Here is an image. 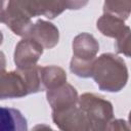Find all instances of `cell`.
<instances>
[{
	"label": "cell",
	"instance_id": "obj_1",
	"mask_svg": "<svg viewBox=\"0 0 131 131\" xmlns=\"http://www.w3.org/2000/svg\"><path fill=\"white\" fill-rule=\"evenodd\" d=\"M91 77L98 88L106 92H119L127 84L129 74L125 60L111 52L95 58Z\"/></svg>",
	"mask_w": 131,
	"mask_h": 131
},
{
	"label": "cell",
	"instance_id": "obj_2",
	"mask_svg": "<svg viewBox=\"0 0 131 131\" xmlns=\"http://www.w3.org/2000/svg\"><path fill=\"white\" fill-rule=\"evenodd\" d=\"M41 66L26 70L1 72V99L21 98L32 93L44 90L40 74Z\"/></svg>",
	"mask_w": 131,
	"mask_h": 131
},
{
	"label": "cell",
	"instance_id": "obj_3",
	"mask_svg": "<svg viewBox=\"0 0 131 131\" xmlns=\"http://www.w3.org/2000/svg\"><path fill=\"white\" fill-rule=\"evenodd\" d=\"M73 57L70 62V70L80 78L91 77L92 66L99 51L98 41L89 33H80L72 43Z\"/></svg>",
	"mask_w": 131,
	"mask_h": 131
},
{
	"label": "cell",
	"instance_id": "obj_4",
	"mask_svg": "<svg viewBox=\"0 0 131 131\" xmlns=\"http://www.w3.org/2000/svg\"><path fill=\"white\" fill-rule=\"evenodd\" d=\"M79 106L87 117L90 131H102L114 119L112 102L95 93L86 92L79 96Z\"/></svg>",
	"mask_w": 131,
	"mask_h": 131
},
{
	"label": "cell",
	"instance_id": "obj_5",
	"mask_svg": "<svg viewBox=\"0 0 131 131\" xmlns=\"http://www.w3.org/2000/svg\"><path fill=\"white\" fill-rule=\"evenodd\" d=\"M0 18L15 35L23 38L27 36L33 25L32 17L27 12L23 1H4L2 3Z\"/></svg>",
	"mask_w": 131,
	"mask_h": 131
},
{
	"label": "cell",
	"instance_id": "obj_6",
	"mask_svg": "<svg viewBox=\"0 0 131 131\" xmlns=\"http://www.w3.org/2000/svg\"><path fill=\"white\" fill-rule=\"evenodd\" d=\"M52 121L60 131H90L89 122L79 102L52 111Z\"/></svg>",
	"mask_w": 131,
	"mask_h": 131
},
{
	"label": "cell",
	"instance_id": "obj_7",
	"mask_svg": "<svg viewBox=\"0 0 131 131\" xmlns=\"http://www.w3.org/2000/svg\"><path fill=\"white\" fill-rule=\"evenodd\" d=\"M23 4L31 17L43 15L54 18L66 9H80L87 1H23Z\"/></svg>",
	"mask_w": 131,
	"mask_h": 131
},
{
	"label": "cell",
	"instance_id": "obj_8",
	"mask_svg": "<svg viewBox=\"0 0 131 131\" xmlns=\"http://www.w3.org/2000/svg\"><path fill=\"white\" fill-rule=\"evenodd\" d=\"M43 47L36 41L23 38L15 46L13 61L17 70H26L37 66V62L43 54Z\"/></svg>",
	"mask_w": 131,
	"mask_h": 131
},
{
	"label": "cell",
	"instance_id": "obj_9",
	"mask_svg": "<svg viewBox=\"0 0 131 131\" xmlns=\"http://www.w3.org/2000/svg\"><path fill=\"white\" fill-rule=\"evenodd\" d=\"M25 38L36 41L45 49H51L58 43L59 32L52 23L40 18L32 25Z\"/></svg>",
	"mask_w": 131,
	"mask_h": 131
},
{
	"label": "cell",
	"instance_id": "obj_10",
	"mask_svg": "<svg viewBox=\"0 0 131 131\" xmlns=\"http://www.w3.org/2000/svg\"><path fill=\"white\" fill-rule=\"evenodd\" d=\"M46 98L49 105L51 106V111L76 104L79 102V95L76 88L69 83H66L55 89L47 90Z\"/></svg>",
	"mask_w": 131,
	"mask_h": 131
},
{
	"label": "cell",
	"instance_id": "obj_11",
	"mask_svg": "<svg viewBox=\"0 0 131 131\" xmlns=\"http://www.w3.org/2000/svg\"><path fill=\"white\" fill-rule=\"evenodd\" d=\"M97 30L106 37L118 40L131 29L125 25V21L108 13H103L96 21Z\"/></svg>",
	"mask_w": 131,
	"mask_h": 131
},
{
	"label": "cell",
	"instance_id": "obj_12",
	"mask_svg": "<svg viewBox=\"0 0 131 131\" xmlns=\"http://www.w3.org/2000/svg\"><path fill=\"white\" fill-rule=\"evenodd\" d=\"M1 131H28L27 119L20 111L13 107H1Z\"/></svg>",
	"mask_w": 131,
	"mask_h": 131
},
{
	"label": "cell",
	"instance_id": "obj_13",
	"mask_svg": "<svg viewBox=\"0 0 131 131\" xmlns=\"http://www.w3.org/2000/svg\"><path fill=\"white\" fill-rule=\"evenodd\" d=\"M41 81L44 90H52L67 83V73L58 66H44L40 69Z\"/></svg>",
	"mask_w": 131,
	"mask_h": 131
},
{
	"label": "cell",
	"instance_id": "obj_14",
	"mask_svg": "<svg viewBox=\"0 0 131 131\" xmlns=\"http://www.w3.org/2000/svg\"><path fill=\"white\" fill-rule=\"evenodd\" d=\"M103 13L112 14L125 21L131 14V1H105Z\"/></svg>",
	"mask_w": 131,
	"mask_h": 131
},
{
	"label": "cell",
	"instance_id": "obj_15",
	"mask_svg": "<svg viewBox=\"0 0 131 131\" xmlns=\"http://www.w3.org/2000/svg\"><path fill=\"white\" fill-rule=\"evenodd\" d=\"M115 48L118 53L131 57V30L123 35L121 38L116 40Z\"/></svg>",
	"mask_w": 131,
	"mask_h": 131
},
{
	"label": "cell",
	"instance_id": "obj_16",
	"mask_svg": "<svg viewBox=\"0 0 131 131\" xmlns=\"http://www.w3.org/2000/svg\"><path fill=\"white\" fill-rule=\"evenodd\" d=\"M102 131H131V126L123 119H113Z\"/></svg>",
	"mask_w": 131,
	"mask_h": 131
},
{
	"label": "cell",
	"instance_id": "obj_17",
	"mask_svg": "<svg viewBox=\"0 0 131 131\" xmlns=\"http://www.w3.org/2000/svg\"><path fill=\"white\" fill-rule=\"evenodd\" d=\"M32 131H55V130H53L49 125H47V124H38V125H36L33 129H32Z\"/></svg>",
	"mask_w": 131,
	"mask_h": 131
},
{
	"label": "cell",
	"instance_id": "obj_18",
	"mask_svg": "<svg viewBox=\"0 0 131 131\" xmlns=\"http://www.w3.org/2000/svg\"><path fill=\"white\" fill-rule=\"evenodd\" d=\"M128 121H129V125L131 126V111L129 112V115H128Z\"/></svg>",
	"mask_w": 131,
	"mask_h": 131
}]
</instances>
